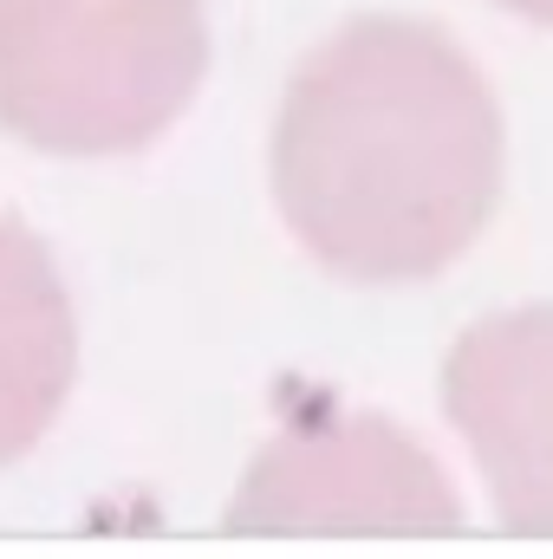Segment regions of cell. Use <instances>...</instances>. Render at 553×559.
<instances>
[{
  "instance_id": "cell-1",
  "label": "cell",
  "mask_w": 553,
  "mask_h": 559,
  "mask_svg": "<svg viewBox=\"0 0 553 559\" xmlns=\"http://www.w3.org/2000/svg\"><path fill=\"white\" fill-rule=\"evenodd\" d=\"M502 105L475 59L430 20H352L286 85L274 202L339 280L443 274L502 195Z\"/></svg>"
},
{
  "instance_id": "cell-2",
  "label": "cell",
  "mask_w": 553,
  "mask_h": 559,
  "mask_svg": "<svg viewBox=\"0 0 553 559\" xmlns=\"http://www.w3.org/2000/svg\"><path fill=\"white\" fill-rule=\"evenodd\" d=\"M202 72V0H0V131L46 156L156 143Z\"/></svg>"
},
{
  "instance_id": "cell-3",
  "label": "cell",
  "mask_w": 553,
  "mask_h": 559,
  "mask_svg": "<svg viewBox=\"0 0 553 559\" xmlns=\"http://www.w3.org/2000/svg\"><path fill=\"white\" fill-rule=\"evenodd\" d=\"M235 534H456L462 501L449 475L398 423L352 411H306L268 442L242 501Z\"/></svg>"
},
{
  "instance_id": "cell-4",
  "label": "cell",
  "mask_w": 553,
  "mask_h": 559,
  "mask_svg": "<svg viewBox=\"0 0 553 559\" xmlns=\"http://www.w3.org/2000/svg\"><path fill=\"white\" fill-rule=\"evenodd\" d=\"M443 411L508 534L553 540V306L469 325L443 365Z\"/></svg>"
},
{
  "instance_id": "cell-5",
  "label": "cell",
  "mask_w": 553,
  "mask_h": 559,
  "mask_svg": "<svg viewBox=\"0 0 553 559\" xmlns=\"http://www.w3.org/2000/svg\"><path fill=\"white\" fill-rule=\"evenodd\" d=\"M79 378V319L46 241L0 215V468L59 417Z\"/></svg>"
},
{
  "instance_id": "cell-6",
  "label": "cell",
  "mask_w": 553,
  "mask_h": 559,
  "mask_svg": "<svg viewBox=\"0 0 553 559\" xmlns=\"http://www.w3.org/2000/svg\"><path fill=\"white\" fill-rule=\"evenodd\" d=\"M495 7H508V13H521V20H541V26H553V0H495Z\"/></svg>"
}]
</instances>
